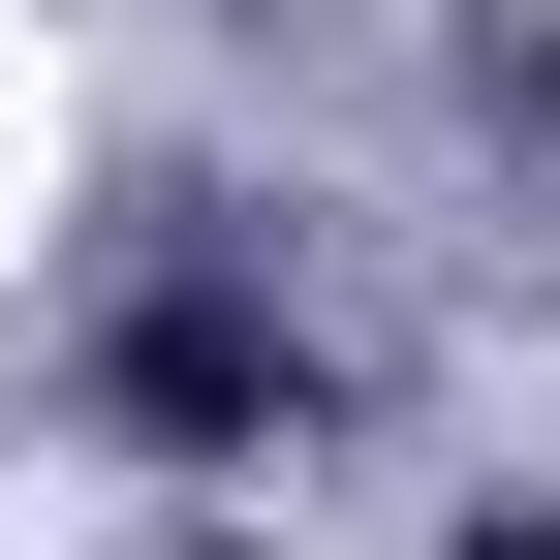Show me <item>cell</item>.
<instances>
[{
    "mask_svg": "<svg viewBox=\"0 0 560 560\" xmlns=\"http://www.w3.org/2000/svg\"><path fill=\"white\" fill-rule=\"evenodd\" d=\"M94 374H125V436H187V467H219V436H280V312H249V280H156Z\"/></svg>",
    "mask_w": 560,
    "mask_h": 560,
    "instance_id": "6da1fadb",
    "label": "cell"
},
{
    "mask_svg": "<svg viewBox=\"0 0 560 560\" xmlns=\"http://www.w3.org/2000/svg\"><path fill=\"white\" fill-rule=\"evenodd\" d=\"M187 560H219V529H187Z\"/></svg>",
    "mask_w": 560,
    "mask_h": 560,
    "instance_id": "7a4b0ae2",
    "label": "cell"
}]
</instances>
